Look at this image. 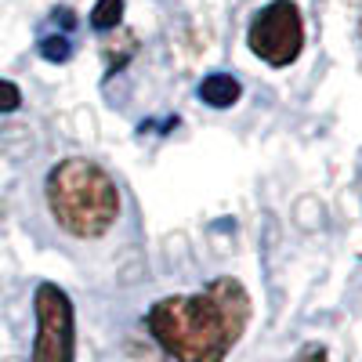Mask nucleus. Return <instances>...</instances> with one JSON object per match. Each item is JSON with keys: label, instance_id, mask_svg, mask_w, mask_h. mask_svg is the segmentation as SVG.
Returning a JSON list of instances; mask_svg holds the SVG:
<instances>
[{"label": "nucleus", "instance_id": "obj_8", "mask_svg": "<svg viewBox=\"0 0 362 362\" xmlns=\"http://www.w3.org/2000/svg\"><path fill=\"white\" fill-rule=\"evenodd\" d=\"M15 109H22V90L18 83L0 76V112H15Z\"/></svg>", "mask_w": 362, "mask_h": 362}, {"label": "nucleus", "instance_id": "obj_9", "mask_svg": "<svg viewBox=\"0 0 362 362\" xmlns=\"http://www.w3.org/2000/svg\"><path fill=\"white\" fill-rule=\"evenodd\" d=\"M293 362H329V355H326V348L308 344V348H300V351H297V358H293Z\"/></svg>", "mask_w": 362, "mask_h": 362}, {"label": "nucleus", "instance_id": "obj_2", "mask_svg": "<svg viewBox=\"0 0 362 362\" xmlns=\"http://www.w3.org/2000/svg\"><path fill=\"white\" fill-rule=\"evenodd\" d=\"M47 206L54 225L76 239H98L119 218V189L105 167L83 156L54 163L47 174Z\"/></svg>", "mask_w": 362, "mask_h": 362}, {"label": "nucleus", "instance_id": "obj_6", "mask_svg": "<svg viewBox=\"0 0 362 362\" xmlns=\"http://www.w3.org/2000/svg\"><path fill=\"white\" fill-rule=\"evenodd\" d=\"M119 18H124V0H98L95 11H90V25L105 33V29H116Z\"/></svg>", "mask_w": 362, "mask_h": 362}, {"label": "nucleus", "instance_id": "obj_3", "mask_svg": "<svg viewBox=\"0 0 362 362\" xmlns=\"http://www.w3.org/2000/svg\"><path fill=\"white\" fill-rule=\"evenodd\" d=\"M33 312H37L33 362H73L76 358V315H73L69 293L54 283H40L33 293Z\"/></svg>", "mask_w": 362, "mask_h": 362}, {"label": "nucleus", "instance_id": "obj_1", "mask_svg": "<svg viewBox=\"0 0 362 362\" xmlns=\"http://www.w3.org/2000/svg\"><path fill=\"white\" fill-rule=\"evenodd\" d=\"M250 293L243 283L221 276L199 293L156 300L145 315L148 334L177 362H225L235 341L247 334Z\"/></svg>", "mask_w": 362, "mask_h": 362}, {"label": "nucleus", "instance_id": "obj_4", "mask_svg": "<svg viewBox=\"0 0 362 362\" xmlns=\"http://www.w3.org/2000/svg\"><path fill=\"white\" fill-rule=\"evenodd\" d=\"M250 51L268 66H290L305 47V22H300V8L293 0H272L268 8H261L250 22L247 33Z\"/></svg>", "mask_w": 362, "mask_h": 362}, {"label": "nucleus", "instance_id": "obj_7", "mask_svg": "<svg viewBox=\"0 0 362 362\" xmlns=\"http://www.w3.org/2000/svg\"><path fill=\"white\" fill-rule=\"evenodd\" d=\"M40 54L47 58V62H69L73 44H69V37H44L40 40Z\"/></svg>", "mask_w": 362, "mask_h": 362}, {"label": "nucleus", "instance_id": "obj_5", "mask_svg": "<svg viewBox=\"0 0 362 362\" xmlns=\"http://www.w3.org/2000/svg\"><path fill=\"white\" fill-rule=\"evenodd\" d=\"M196 95H199V102H206L210 109H228V105L239 102L243 87H239V80L228 76V73H210V76H203V83L196 87Z\"/></svg>", "mask_w": 362, "mask_h": 362}]
</instances>
